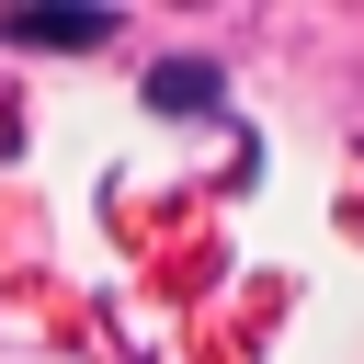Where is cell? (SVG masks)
<instances>
[{
  "label": "cell",
  "mask_w": 364,
  "mask_h": 364,
  "mask_svg": "<svg viewBox=\"0 0 364 364\" xmlns=\"http://www.w3.org/2000/svg\"><path fill=\"white\" fill-rule=\"evenodd\" d=\"M148 102H159V114H205V102H216V68H205V57H171V68L148 80Z\"/></svg>",
  "instance_id": "cell-1"
},
{
  "label": "cell",
  "mask_w": 364,
  "mask_h": 364,
  "mask_svg": "<svg viewBox=\"0 0 364 364\" xmlns=\"http://www.w3.org/2000/svg\"><path fill=\"white\" fill-rule=\"evenodd\" d=\"M11 34H23V46H102L114 23H102V11H23Z\"/></svg>",
  "instance_id": "cell-2"
}]
</instances>
